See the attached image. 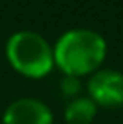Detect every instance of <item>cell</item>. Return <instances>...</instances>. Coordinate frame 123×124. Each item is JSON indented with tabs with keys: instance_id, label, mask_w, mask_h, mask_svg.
Listing matches in <instances>:
<instances>
[{
	"instance_id": "cell-1",
	"label": "cell",
	"mask_w": 123,
	"mask_h": 124,
	"mask_svg": "<svg viewBox=\"0 0 123 124\" xmlns=\"http://www.w3.org/2000/svg\"><path fill=\"white\" fill-rule=\"evenodd\" d=\"M54 65L65 76L91 74L103 63L107 56V43L103 36L91 29H69L53 47Z\"/></svg>"
},
{
	"instance_id": "cell-2",
	"label": "cell",
	"mask_w": 123,
	"mask_h": 124,
	"mask_svg": "<svg viewBox=\"0 0 123 124\" xmlns=\"http://www.w3.org/2000/svg\"><path fill=\"white\" fill-rule=\"evenodd\" d=\"M6 56L9 65L25 78H44L54 67L53 47L35 31H16L7 38Z\"/></svg>"
},
{
	"instance_id": "cell-3",
	"label": "cell",
	"mask_w": 123,
	"mask_h": 124,
	"mask_svg": "<svg viewBox=\"0 0 123 124\" xmlns=\"http://www.w3.org/2000/svg\"><path fill=\"white\" fill-rule=\"evenodd\" d=\"M89 97L96 102V106L105 108H120L123 106V72L103 68L92 74L87 83Z\"/></svg>"
},
{
	"instance_id": "cell-4",
	"label": "cell",
	"mask_w": 123,
	"mask_h": 124,
	"mask_svg": "<svg viewBox=\"0 0 123 124\" xmlns=\"http://www.w3.org/2000/svg\"><path fill=\"white\" fill-rule=\"evenodd\" d=\"M4 124H53V113L45 102L33 97L13 101L2 115Z\"/></svg>"
},
{
	"instance_id": "cell-5",
	"label": "cell",
	"mask_w": 123,
	"mask_h": 124,
	"mask_svg": "<svg viewBox=\"0 0 123 124\" xmlns=\"http://www.w3.org/2000/svg\"><path fill=\"white\" fill-rule=\"evenodd\" d=\"M96 110V102L91 97H74L65 108V121L69 124H91Z\"/></svg>"
},
{
	"instance_id": "cell-6",
	"label": "cell",
	"mask_w": 123,
	"mask_h": 124,
	"mask_svg": "<svg viewBox=\"0 0 123 124\" xmlns=\"http://www.w3.org/2000/svg\"><path fill=\"white\" fill-rule=\"evenodd\" d=\"M80 88H82L80 79L73 78V76H65V78L62 79V83H60V90L63 92V95H67V97H76L80 93Z\"/></svg>"
}]
</instances>
